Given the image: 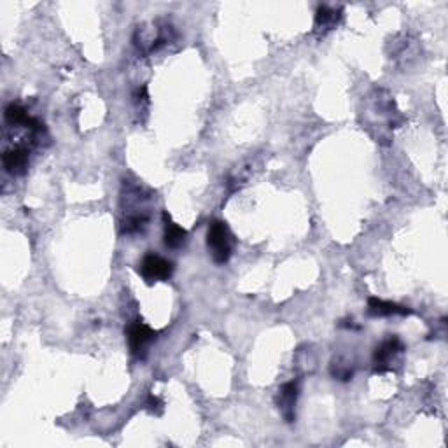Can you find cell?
<instances>
[{
    "mask_svg": "<svg viewBox=\"0 0 448 448\" xmlns=\"http://www.w3.org/2000/svg\"><path fill=\"white\" fill-rule=\"evenodd\" d=\"M207 247H209L210 256L217 265H224L232 258L233 251V235L229 232L228 224L224 221H212L209 224L207 232Z\"/></svg>",
    "mask_w": 448,
    "mask_h": 448,
    "instance_id": "cell-1",
    "label": "cell"
},
{
    "mask_svg": "<svg viewBox=\"0 0 448 448\" xmlns=\"http://www.w3.org/2000/svg\"><path fill=\"white\" fill-rule=\"evenodd\" d=\"M140 275L146 278L147 282H159V280H168L174 273V265L168 259L156 254H147L140 261L139 267Z\"/></svg>",
    "mask_w": 448,
    "mask_h": 448,
    "instance_id": "cell-2",
    "label": "cell"
},
{
    "mask_svg": "<svg viewBox=\"0 0 448 448\" xmlns=\"http://www.w3.org/2000/svg\"><path fill=\"white\" fill-rule=\"evenodd\" d=\"M126 336L128 345H130V350H132L133 356L144 357L147 345L155 340V331L149 326L144 324V322L137 321L128 326Z\"/></svg>",
    "mask_w": 448,
    "mask_h": 448,
    "instance_id": "cell-3",
    "label": "cell"
},
{
    "mask_svg": "<svg viewBox=\"0 0 448 448\" xmlns=\"http://www.w3.org/2000/svg\"><path fill=\"white\" fill-rule=\"evenodd\" d=\"M403 352V344L396 338V336H390L389 340L382 341L379 347L375 348V354H373V364H375V370L379 373H383V371H389L390 364L394 363L396 357Z\"/></svg>",
    "mask_w": 448,
    "mask_h": 448,
    "instance_id": "cell-4",
    "label": "cell"
},
{
    "mask_svg": "<svg viewBox=\"0 0 448 448\" xmlns=\"http://www.w3.org/2000/svg\"><path fill=\"white\" fill-rule=\"evenodd\" d=\"M2 163L11 175H23L28 168V149L21 146L8 149L2 156Z\"/></svg>",
    "mask_w": 448,
    "mask_h": 448,
    "instance_id": "cell-5",
    "label": "cell"
},
{
    "mask_svg": "<svg viewBox=\"0 0 448 448\" xmlns=\"http://www.w3.org/2000/svg\"><path fill=\"white\" fill-rule=\"evenodd\" d=\"M298 394H300V389H298L296 382L286 383L282 389L278 390V408L287 422L294 421V405H296Z\"/></svg>",
    "mask_w": 448,
    "mask_h": 448,
    "instance_id": "cell-6",
    "label": "cell"
},
{
    "mask_svg": "<svg viewBox=\"0 0 448 448\" xmlns=\"http://www.w3.org/2000/svg\"><path fill=\"white\" fill-rule=\"evenodd\" d=\"M368 313L371 317H390V315H410L412 310L406 306L396 305L392 302H383L379 298H371L368 302Z\"/></svg>",
    "mask_w": 448,
    "mask_h": 448,
    "instance_id": "cell-7",
    "label": "cell"
},
{
    "mask_svg": "<svg viewBox=\"0 0 448 448\" xmlns=\"http://www.w3.org/2000/svg\"><path fill=\"white\" fill-rule=\"evenodd\" d=\"M163 221H165V233H163L165 245L170 249H179L188 238V232L181 228L179 224H175L166 212L163 214Z\"/></svg>",
    "mask_w": 448,
    "mask_h": 448,
    "instance_id": "cell-8",
    "label": "cell"
},
{
    "mask_svg": "<svg viewBox=\"0 0 448 448\" xmlns=\"http://www.w3.org/2000/svg\"><path fill=\"white\" fill-rule=\"evenodd\" d=\"M340 20V14L333 9H329L328 5H321L317 9L315 14V28L317 30H329V28L335 27Z\"/></svg>",
    "mask_w": 448,
    "mask_h": 448,
    "instance_id": "cell-9",
    "label": "cell"
},
{
    "mask_svg": "<svg viewBox=\"0 0 448 448\" xmlns=\"http://www.w3.org/2000/svg\"><path fill=\"white\" fill-rule=\"evenodd\" d=\"M146 223H147L146 216H130L126 217V221L123 223V229H121V232L128 233V235H130V233H137L144 228V224Z\"/></svg>",
    "mask_w": 448,
    "mask_h": 448,
    "instance_id": "cell-10",
    "label": "cell"
},
{
    "mask_svg": "<svg viewBox=\"0 0 448 448\" xmlns=\"http://www.w3.org/2000/svg\"><path fill=\"white\" fill-rule=\"evenodd\" d=\"M147 405H149V408H151V410H155V408H158V406L161 405V403H159L158 398H153V396H151V398H149V403H147Z\"/></svg>",
    "mask_w": 448,
    "mask_h": 448,
    "instance_id": "cell-11",
    "label": "cell"
}]
</instances>
